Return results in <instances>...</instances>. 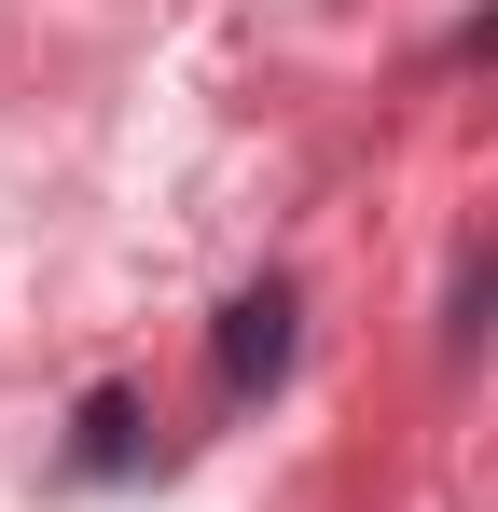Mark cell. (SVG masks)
I'll use <instances>...</instances> for the list:
<instances>
[{
  "label": "cell",
  "instance_id": "cell-1",
  "mask_svg": "<svg viewBox=\"0 0 498 512\" xmlns=\"http://www.w3.org/2000/svg\"><path fill=\"white\" fill-rule=\"evenodd\" d=\"M291 346H305V291L291 277H236L222 319H208V388L222 402H277L291 388Z\"/></svg>",
  "mask_w": 498,
  "mask_h": 512
},
{
  "label": "cell",
  "instance_id": "cell-2",
  "mask_svg": "<svg viewBox=\"0 0 498 512\" xmlns=\"http://www.w3.org/2000/svg\"><path fill=\"white\" fill-rule=\"evenodd\" d=\"M56 471H70V485H125V471H153V443H139V388H83Z\"/></svg>",
  "mask_w": 498,
  "mask_h": 512
},
{
  "label": "cell",
  "instance_id": "cell-3",
  "mask_svg": "<svg viewBox=\"0 0 498 512\" xmlns=\"http://www.w3.org/2000/svg\"><path fill=\"white\" fill-rule=\"evenodd\" d=\"M485 333H498V250H471L457 263V305H443V360H471Z\"/></svg>",
  "mask_w": 498,
  "mask_h": 512
}]
</instances>
